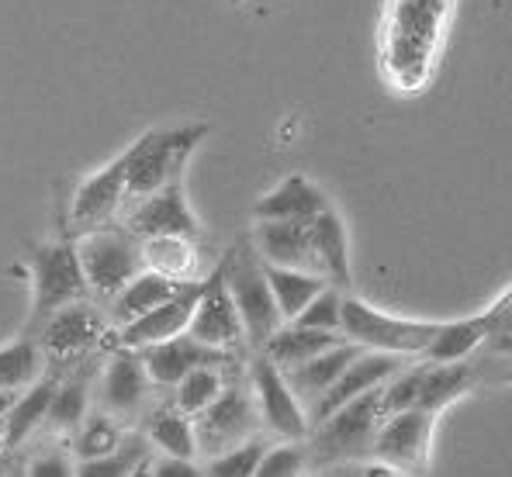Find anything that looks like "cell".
<instances>
[{"instance_id":"cell-1","label":"cell","mask_w":512,"mask_h":477,"mask_svg":"<svg viewBox=\"0 0 512 477\" xmlns=\"http://www.w3.org/2000/svg\"><path fill=\"white\" fill-rule=\"evenodd\" d=\"M450 0H391L384 25V70L398 87H419L436 56Z\"/></svg>"},{"instance_id":"cell-2","label":"cell","mask_w":512,"mask_h":477,"mask_svg":"<svg viewBox=\"0 0 512 477\" xmlns=\"http://www.w3.org/2000/svg\"><path fill=\"white\" fill-rule=\"evenodd\" d=\"M208 135V125H180V128H149L146 135L125 149V180H128V204L142 201L149 194L163 191L173 180H180L187 159ZM125 204V208H128Z\"/></svg>"},{"instance_id":"cell-3","label":"cell","mask_w":512,"mask_h":477,"mask_svg":"<svg viewBox=\"0 0 512 477\" xmlns=\"http://www.w3.org/2000/svg\"><path fill=\"white\" fill-rule=\"evenodd\" d=\"M222 274H225V284H229V294H232V301H236L239 315H243L246 343L260 353L263 346L284 329V315H281V308H277L274 287H270V280H267L263 260H256L253 246L239 242L222 260Z\"/></svg>"},{"instance_id":"cell-4","label":"cell","mask_w":512,"mask_h":477,"mask_svg":"<svg viewBox=\"0 0 512 477\" xmlns=\"http://www.w3.org/2000/svg\"><path fill=\"white\" fill-rule=\"evenodd\" d=\"M77 253H80V263H84L90 298H97V301L118 298V294L146 270L142 239L132 236L125 225H111V229L80 236Z\"/></svg>"},{"instance_id":"cell-5","label":"cell","mask_w":512,"mask_h":477,"mask_svg":"<svg viewBox=\"0 0 512 477\" xmlns=\"http://www.w3.org/2000/svg\"><path fill=\"white\" fill-rule=\"evenodd\" d=\"M32 277H35L32 332H39L45 325V318L56 315L59 308L90 298L77 242H49V246H35L32 249Z\"/></svg>"},{"instance_id":"cell-6","label":"cell","mask_w":512,"mask_h":477,"mask_svg":"<svg viewBox=\"0 0 512 477\" xmlns=\"http://www.w3.org/2000/svg\"><path fill=\"white\" fill-rule=\"evenodd\" d=\"M433 322H405V318L384 315L360 298H346L343 305V336L350 343L364 346L374 353H391V357H423L426 346L433 343Z\"/></svg>"},{"instance_id":"cell-7","label":"cell","mask_w":512,"mask_h":477,"mask_svg":"<svg viewBox=\"0 0 512 477\" xmlns=\"http://www.w3.org/2000/svg\"><path fill=\"white\" fill-rule=\"evenodd\" d=\"M108 329L111 318L97 312L94 301H73V305L45 318V325L39 329V346L56 367H73L108 339Z\"/></svg>"},{"instance_id":"cell-8","label":"cell","mask_w":512,"mask_h":477,"mask_svg":"<svg viewBox=\"0 0 512 477\" xmlns=\"http://www.w3.org/2000/svg\"><path fill=\"white\" fill-rule=\"evenodd\" d=\"M388 419L381 405V388L367 391V395L353 398L350 405H343L336 415H329L322 426H315V457L333 460V457H353V453L374 446V436H378L381 422Z\"/></svg>"},{"instance_id":"cell-9","label":"cell","mask_w":512,"mask_h":477,"mask_svg":"<svg viewBox=\"0 0 512 477\" xmlns=\"http://www.w3.org/2000/svg\"><path fill=\"white\" fill-rule=\"evenodd\" d=\"M256 429V405L250 391L243 384H225L205 412L194 419V433H198V457L212 460L218 453L232 450V446L246 443Z\"/></svg>"},{"instance_id":"cell-10","label":"cell","mask_w":512,"mask_h":477,"mask_svg":"<svg viewBox=\"0 0 512 477\" xmlns=\"http://www.w3.org/2000/svg\"><path fill=\"white\" fill-rule=\"evenodd\" d=\"M128 204V180H125V159L118 156L115 163H108L104 170H97L94 177H87L80 184V191L73 194L70 204V229L73 236H87V232H101L111 225H122Z\"/></svg>"},{"instance_id":"cell-11","label":"cell","mask_w":512,"mask_h":477,"mask_svg":"<svg viewBox=\"0 0 512 477\" xmlns=\"http://www.w3.org/2000/svg\"><path fill=\"white\" fill-rule=\"evenodd\" d=\"M122 225L139 239H163V236L201 239V225L184 198V184L180 180H173V184L149 194V198L128 204Z\"/></svg>"},{"instance_id":"cell-12","label":"cell","mask_w":512,"mask_h":477,"mask_svg":"<svg viewBox=\"0 0 512 477\" xmlns=\"http://www.w3.org/2000/svg\"><path fill=\"white\" fill-rule=\"evenodd\" d=\"M187 336H194L198 343L212 346V350H225V353H236L239 346L246 343V325H243V315H239L236 301H232V294H229V284H225L222 263L208 274L205 287H201V298H198V308H194Z\"/></svg>"},{"instance_id":"cell-13","label":"cell","mask_w":512,"mask_h":477,"mask_svg":"<svg viewBox=\"0 0 512 477\" xmlns=\"http://www.w3.org/2000/svg\"><path fill=\"white\" fill-rule=\"evenodd\" d=\"M253 391H256V408H260V419L267 422L270 433L284 439H301L308 429V412H301V401L291 391L288 374L277 367L267 353H256L250 363Z\"/></svg>"},{"instance_id":"cell-14","label":"cell","mask_w":512,"mask_h":477,"mask_svg":"<svg viewBox=\"0 0 512 477\" xmlns=\"http://www.w3.org/2000/svg\"><path fill=\"white\" fill-rule=\"evenodd\" d=\"M153 377H149L146 363L135 350H122L118 346L111 360L101 370V388H97V408L115 415L118 422H128L142 412L153 391Z\"/></svg>"},{"instance_id":"cell-15","label":"cell","mask_w":512,"mask_h":477,"mask_svg":"<svg viewBox=\"0 0 512 477\" xmlns=\"http://www.w3.org/2000/svg\"><path fill=\"white\" fill-rule=\"evenodd\" d=\"M201 287H205V280L184 284L170 301H163L160 308H153L149 315L122 325V329L115 332V343L122 346V350H146V346H160V343H170V339L184 336V332L191 329Z\"/></svg>"},{"instance_id":"cell-16","label":"cell","mask_w":512,"mask_h":477,"mask_svg":"<svg viewBox=\"0 0 512 477\" xmlns=\"http://www.w3.org/2000/svg\"><path fill=\"white\" fill-rule=\"evenodd\" d=\"M429 426H433V415L423 412V408L388 415L381 422L378 436H374L378 460H384L388 467H398L405 474H423L426 453H429Z\"/></svg>"},{"instance_id":"cell-17","label":"cell","mask_w":512,"mask_h":477,"mask_svg":"<svg viewBox=\"0 0 512 477\" xmlns=\"http://www.w3.org/2000/svg\"><path fill=\"white\" fill-rule=\"evenodd\" d=\"M398 370H405V357H391V353H360V357L346 367V374L340 381L308 408V422H312V426H322L329 415H336L343 405H350L353 398L367 395V391H374V388H384Z\"/></svg>"},{"instance_id":"cell-18","label":"cell","mask_w":512,"mask_h":477,"mask_svg":"<svg viewBox=\"0 0 512 477\" xmlns=\"http://www.w3.org/2000/svg\"><path fill=\"white\" fill-rule=\"evenodd\" d=\"M135 353L146 363L156 388H177V384L198 367H232V353L212 350V346L198 343V339L187 336V332L170 339V343L146 346V350H135Z\"/></svg>"},{"instance_id":"cell-19","label":"cell","mask_w":512,"mask_h":477,"mask_svg":"<svg viewBox=\"0 0 512 477\" xmlns=\"http://www.w3.org/2000/svg\"><path fill=\"white\" fill-rule=\"evenodd\" d=\"M253 242L263 263L319 274V260H315L312 246V222H256Z\"/></svg>"},{"instance_id":"cell-20","label":"cell","mask_w":512,"mask_h":477,"mask_svg":"<svg viewBox=\"0 0 512 477\" xmlns=\"http://www.w3.org/2000/svg\"><path fill=\"white\" fill-rule=\"evenodd\" d=\"M326 208H333L326 194L308 177L291 173L288 180H281L274 191L253 204V218L256 222H315Z\"/></svg>"},{"instance_id":"cell-21","label":"cell","mask_w":512,"mask_h":477,"mask_svg":"<svg viewBox=\"0 0 512 477\" xmlns=\"http://www.w3.org/2000/svg\"><path fill=\"white\" fill-rule=\"evenodd\" d=\"M360 350H364V346H357V343H350V339H346V343L333 346V350H326V353H319V357L301 363V367L284 370V374H288L291 391L298 395V401H305V405L312 408L315 401L326 395V391L346 374V367L360 357Z\"/></svg>"},{"instance_id":"cell-22","label":"cell","mask_w":512,"mask_h":477,"mask_svg":"<svg viewBox=\"0 0 512 477\" xmlns=\"http://www.w3.org/2000/svg\"><path fill=\"white\" fill-rule=\"evenodd\" d=\"M94 374H97V363L80 360L77 370L66 374V381H59L49 415H45V426L52 433H77L84 426V419L90 415V384H94Z\"/></svg>"},{"instance_id":"cell-23","label":"cell","mask_w":512,"mask_h":477,"mask_svg":"<svg viewBox=\"0 0 512 477\" xmlns=\"http://www.w3.org/2000/svg\"><path fill=\"white\" fill-rule=\"evenodd\" d=\"M201 239L184 236H163V239H142V256H146V270L177 280V284H194V280H208L201 270Z\"/></svg>"},{"instance_id":"cell-24","label":"cell","mask_w":512,"mask_h":477,"mask_svg":"<svg viewBox=\"0 0 512 477\" xmlns=\"http://www.w3.org/2000/svg\"><path fill=\"white\" fill-rule=\"evenodd\" d=\"M184 284H177V280L156 274V270H142L139 277L132 280V284L125 287L118 298L108 301V318L115 329H122V325L135 322V318L149 315L153 308H160L163 301H170L173 294L180 291Z\"/></svg>"},{"instance_id":"cell-25","label":"cell","mask_w":512,"mask_h":477,"mask_svg":"<svg viewBox=\"0 0 512 477\" xmlns=\"http://www.w3.org/2000/svg\"><path fill=\"white\" fill-rule=\"evenodd\" d=\"M312 246L315 260H319V274L333 287L346 291L350 287V246H346L343 218L333 208H326L312 222Z\"/></svg>"},{"instance_id":"cell-26","label":"cell","mask_w":512,"mask_h":477,"mask_svg":"<svg viewBox=\"0 0 512 477\" xmlns=\"http://www.w3.org/2000/svg\"><path fill=\"white\" fill-rule=\"evenodd\" d=\"M146 439L163 453V457H180V460L198 457L194 419L180 412L177 405H160L146 415Z\"/></svg>"},{"instance_id":"cell-27","label":"cell","mask_w":512,"mask_h":477,"mask_svg":"<svg viewBox=\"0 0 512 477\" xmlns=\"http://www.w3.org/2000/svg\"><path fill=\"white\" fill-rule=\"evenodd\" d=\"M340 332H319V329H301V325H284L281 332H277L274 339H270L267 346H263L260 353H267L270 360L277 363L281 370H295L301 363H308L312 357H319V353L333 350V346H340Z\"/></svg>"},{"instance_id":"cell-28","label":"cell","mask_w":512,"mask_h":477,"mask_svg":"<svg viewBox=\"0 0 512 477\" xmlns=\"http://www.w3.org/2000/svg\"><path fill=\"white\" fill-rule=\"evenodd\" d=\"M56 388H59L56 377H49V381H35L25 395L14 401V408L4 419L7 450H18V446L25 443L35 429L45 426V415H49V405H52V398H56Z\"/></svg>"},{"instance_id":"cell-29","label":"cell","mask_w":512,"mask_h":477,"mask_svg":"<svg viewBox=\"0 0 512 477\" xmlns=\"http://www.w3.org/2000/svg\"><path fill=\"white\" fill-rule=\"evenodd\" d=\"M263 270H267V280H270V287H274V298H277V308H281L284 322H295V318L329 287L326 277L305 274V270L274 267V263H263Z\"/></svg>"},{"instance_id":"cell-30","label":"cell","mask_w":512,"mask_h":477,"mask_svg":"<svg viewBox=\"0 0 512 477\" xmlns=\"http://www.w3.org/2000/svg\"><path fill=\"white\" fill-rule=\"evenodd\" d=\"M488 336H492V322H488V315L440 325L436 336H433V343L426 346L423 357L429 363H461L471 350H478Z\"/></svg>"},{"instance_id":"cell-31","label":"cell","mask_w":512,"mask_h":477,"mask_svg":"<svg viewBox=\"0 0 512 477\" xmlns=\"http://www.w3.org/2000/svg\"><path fill=\"white\" fill-rule=\"evenodd\" d=\"M471 367L468 363H429L423 367V395H419V408L423 412H440L454 398H461L471 388Z\"/></svg>"},{"instance_id":"cell-32","label":"cell","mask_w":512,"mask_h":477,"mask_svg":"<svg viewBox=\"0 0 512 477\" xmlns=\"http://www.w3.org/2000/svg\"><path fill=\"white\" fill-rule=\"evenodd\" d=\"M42 346L35 336H21L0 350V391H21L39 381L42 370Z\"/></svg>"},{"instance_id":"cell-33","label":"cell","mask_w":512,"mask_h":477,"mask_svg":"<svg viewBox=\"0 0 512 477\" xmlns=\"http://www.w3.org/2000/svg\"><path fill=\"white\" fill-rule=\"evenodd\" d=\"M125 443V433H122V422L108 412H90L84 419V426L73 433V453L80 460H94V457H108L115 453L118 446Z\"/></svg>"},{"instance_id":"cell-34","label":"cell","mask_w":512,"mask_h":477,"mask_svg":"<svg viewBox=\"0 0 512 477\" xmlns=\"http://www.w3.org/2000/svg\"><path fill=\"white\" fill-rule=\"evenodd\" d=\"M225 370L229 367H198L173 388V405L184 415L198 419L212 401L225 391Z\"/></svg>"},{"instance_id":"cell-35","label":"cell","mask_w":512,"mask_h":477,"mask_svg":"<svg viewBox=\"0 0 512 477\" xmlns=\"http://www.w3.org/2000/svg\"><path fill=\"white\" fill-rule=\"evenodd\" d=\"M149 439L146 436H125V443L118 446L108 457H94V460H80L77 477H128L139 464L149 460Z\"/></svg>"},{"instance_id":"cell-36","label":"cell","mask_w":512,"mask_h":477,"mask_svg":"<svg viewBox=\"0 0 512 477\" xmlns=\"http://www.w3.org/2000/svg\"><path fill=\"white\" fill-rule=\"evenodd\" d=\"M270 446L260 436H250L246 443L232 446V450L218 453L205 464V477H256L260 471V460Z\"/></svg>"},{"instance_id":"cell-37","label":"cell","mask_w":512,"mask_h":477,"mask_svg":"<svg viewBox=\"0 0 512 477\" xmlns=\"http://www.w3.org/2000/svg\"><path fill=\"white\" fill-rule=\"evenodd\" d=\"M423 367L426 363L398 370V374L384 384L381 388L384 415H398V412H409V408H419V395H423Z\"/></svg>"},{"instance_id":"cell-38","label":"cell","mask_w":512,"mask_h":477,"mask_svg":"<svg viewBox=\"0 0 512 477\" xmlns=\"http://www.w3.org/2000/svg\"><path fill=\"white\" fill-rule=\"evenodd\" d=\"M343 305H346V294L340 287L329 284L326 291L295 318V325H301V329H319V332H340L343 336Z\"/></svg>"},{"instance_id":"cell-39","label":"cell","mask_w":512,"mask_h":477,"mask_svg":"<svg viewBox=\"0 0 512 477\" xmlns=\"http://www.w3.org/2000/svg\"><path fill=\"white\" fill-rule=\"evenodd\" d=\"M305 460H308V453L301 450L298 443L270 446V450L263 453L256 477H298L301 471H305Z\"/></svg>"},{"instance_id":"cell-40","label":"cell","mask_w":512,"mask_h":477,"mask_svg":"<svg viewBox=\"0 0 512 477\" xmlns=\"http://www.w3.org/2000/svg\"><path fill=\"white\" fill-rule=\"evenodd\" d=\"M28 477H77V464L66 450H49L28 464Z\"/></svg>"},{"instance_id":"cell-41","label":"cell","mask_w":512,"mask_h":477,"mask_svg":"<svg viewBox=\"0 0 512 477\" xmlns=\"http://www.w3.org/2000/svg\"><path fill=\"white\" fill-rule=\"evenodd\" d=\"M153 477H205V467H198L194 460L160 457L153 460Z\"/></svg>"},{"instance_id":"cell-42","label":"cell","mask_w":512,"mask_h":477,"mask_svg":"<svg viewBox=\"0 0 512 477\" xmlns=\"http://www.w3.org/2000/svg\"><path fill=\"white\" fill-rule=\"evenodd\" d=\"M14 401H18V395H14V391H0V422L7 419V412L14 408Z\"/></svg>"},{"instance_id":"cell-43","label":"cell","mask_w":512,"mask_h":477,"mask_svg":"<svg viewBox=\"0 0 512 477\" xmlns=\"http://www.w3.org/2000/svg\"><path fill=\"white\" fill-rule=\"evenodd\" d=\"M128 477H153V457H149L146 464H139V467H135V471L128 474Z\"/></svg>"},{"instance_id":"cell-44","label":"cell","mask_w":512,"mask_h":477,"mask_svg":"<svg viewBox=\"0 0 512 477\" xmlns=\"http://www.w3.org/2000/svg\"><path fill=\"white\" fill-rule=\"evenodd\" d=\"M7 477H28V467H18V464H11V471H7Z\"/></svg>"},{"instance_id":"cell-45","label":"cell","mask_w":512,"mask_h":477,"mask_svg":"<svg viewBox=\"0 0 512 477\" xmlns=\"http://www.w3.org/2000/svg\"><path fill=\"white\" fill-rule=\"evenodd\" d=\"M4 450H7V439H4V422H0V460H4Z\"/></svg>"},{"instance_id":"cell-46","label":"cell","mask_w":512,"mask_h":477,"mask_svg":"<svg viewBox=\"0 0 512 477\" xmlns=\"http://www.w3.org/2000/svg\"><path fill=\"white\" fill-rule=\"evenodd\" d=\"M7 471H11V460H0V477H7Z\"/></svg>"},{"instance_id":"cell-47","label":"cell","mask_w":512,"mask_h":477,"mask_svg":"<svg viewBox=\"0 0 512 477\" xmlns=\"http://www.w3.org/2000/svg\"><path fill=\"white\" fill-rule=\"evenodd\" d=\"M232 4H239V0H232Z\"/></svg>"}]
</instances>
